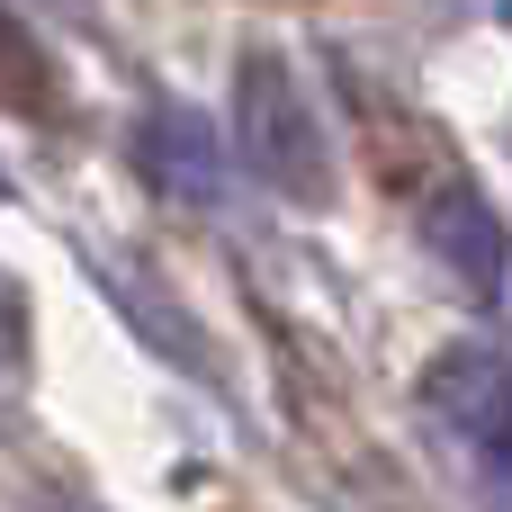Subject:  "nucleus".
Returning <instances> with one entry per match:
<instances>
[{
    "instance_id": "nucleus-1",
    "label": "nucleus",
    "mask_w": 512,
    "mask_h": 512,
    "mask_svg": "<svg viewBox=\"0 0 512 512\" xmlns=\"http://www.w3.org/2000/svg\"><path fill=\"white\" fill-rule=\"evenodd\" d=\"M234 135H243V162L261 171V189H279L288 207H324L333 198L324 117H315L306 81L279 54H243L234 63Z\"/></svg>"
},
{
    "instance_id": "nucleus-2",
    "label": "nucleus",
    "mask_w": 512,
    "mask_h": 512,
    "mask_svg": "<svg viewBox=\"0 0 512 512\" xmlns=\"http://www.w3.org/2000/svg\"><path fill=\"white\" fill-rule=\"evenodd\" d=\"M423 405H432V423L486 468V486L512 504V351H495V342L441 351L432 378H423Z\"/></svg>"
},
{
    "instance_id": "nucleus-3",
    "label": "nucleus",
    "mask_w": 512,
    "mask_h": 512,
    "mask_svg": "<svg viewBox=\"0 0 512 512\" xmlns=\"http://www.w3.org/2000/svg\"><path fill=\"white\" fill-rule=\"evenodd\" d=\"M414 225H423V252L477 297V306H495L512 279V234L504 216H495V198L477 189V180H459V171H432V180H414Z\"/></svg>"
},
{
    "instance_id": "nucleus-4",
    "label": "nucleus",
    "mask_w": 512,
    "mask_h": 512,
    "mask_svg": "<svg viewBox=\"0 0 512 512\" xmlns=\"http://www.w3.org/2000/svg\"><path fill=\"white\" fill-rule=\"evenodd\" d=\"M135 171H144L162 198H180V207H216V198H225V144H216V126H207L198 108H180V99L144 108V126H135Z\"/></svg>"
},
{
    "instance_id": "nucleus-5",
    "label": "nucleus",
    "mask_w": 512,
    "mask_h": 512,
    "mask_svg": "<svg viewBox=\"0 0 512 512\" xmlns=\"http://www.w3.org/2000/svg\"><path fill=\"white\" fill-rule=\"evenodd\" d=\"M0 108L9 117H63V72L9 9H0Z\"/></svg>"
},
{
    "instance_id": "nucleus-6",
    "label": "nucleus",
    "mask_w": 512,
    "mask_h": 512,
    "mask_svg": "<svg viewBox=\"0 0 512 512\" xmlns=\"http://www.w3.org/2000/svg\"><path fill=\"white\" fill-rule=\"evenodd\" d=\"M27 360V297H18V279H0V378Z\"/></svg>"
}]
</instances>
